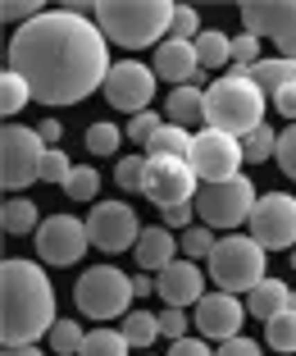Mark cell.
<instances>
[{
	"instance_id": "obj_26",
	"label": "cell",
	"mask_w": 296,
	"mask_h": 356,
	"mask_svg": "<svg viewBox=\"0 0 296 356\" xmlns=\"http://www.w3.org/2000/svg\"><path fill=\"white\" fill-rule=\"evenodd\" d=\"M128 352H132V347H128L123 329H92L78 356H128Z\"/></svg>"
},
{
	"instance_id": "obj_40",
	"label": "cell",
	"mask_w": 296,
	"mask_h": 356,
	"mask_svg": "<svg viewBox=\"0 0 296 356\" xmlns=\"http://www.w3.org/2000/svg\"><path fill=\"white\" fill-rule=\"evenodd\" d=\"M278 169H283L287 178H296V124L287 128V133H278Z\"/></svg>"
},
{
	"instance_id": "obj_34",
	"label": "cell",
	"mask_w": 296,
	"mask_h": 356,
	"mask_svg": "<svg viewBox=\"0 0 296 356\" xmlns=\"http://www.w3.org/2000/svg\"><path fill=\"white\" fill-rule=\"evenodd\" d=\"M123 137L128 133H119L114 124H92L87 128V151H92V156H114Z\"/></svg>"
},
{
	"instance_id": "obj_27",
	"label": "cell",
	"mask_w": 296,
	"mask_h": 356,
	"mask_svg": "<svg viewBox=\"0 0 296 356\" xmlns=\"http://www.w3.org/2000/svg\"><path fill=\"white\" fill-rule=\"evenodd\" d=\"M42 229V220H37V206H32L28 197H14V201H5V233H37Z\"/></svg>"
},
{
	"instance_id": "obj_48",
	"label": "cell",
	"mask_w": 296,
	"mask_h": 356,
	"mask_svg": "<svg viewBox=\"0 0 296 356\" xmlns=\"http://www.w3.org/2000/svg\"><path fill=\"white\" fill-rule=\"evenodd\" d=\"M132 288H137V297H150V293H159V283L150 279V274H137V279H132Z\"/></svg>"
},
{
	"instance_id": "obj_37",
	"label": "cell",
	"mask_w": 296,
	"mask_h": 356,
	"mask_svg": "<svg viewBox=\"0 0 296 356\" xmlns=\"http://www.w3.org/2000/svg\"><path fill=\"white\" fill-rule=\"evenodd\" d=\"M164 128V119L155 115V110H141V115L128 119V142H141V147H150V137Z\"/></svg>"
},
{
	"instance_id": "obj_32",
	"label": "cell",
	"mask_w": 296,
	"mask_h": 356,
	"mask_svg": "<svg viewBox=\"0 0 296 356\" xmlns=\"http://www.w3.org/2000/svg\"><path fill=\"white\" fill-rule=\"evenodd\" d=\"M64 192L73 201H92L96 192H101V174H96L92 165H73V174L64 178Z\"/></svg>"
},
{
	"instance_id": "obj_51",
	"label": "cell",
	"mask_w": 296,
	"mask_h": 356,
	"mask_svg": "<svg viewBox=\"0 0 296 356\" xmlns=\"http://www.w3.org/2000/svg\"><path fill=\"white\" fill-rule=\"evenodd\" d=\"M292 311H296V288H292Z\"/></svg>"
},
{
	"instance_id": "obj_10",
	"label": "cell",
	"mask_w": 296,
	"mask_h": 356,
	"mask_svg": "<svg viewBox=\"0 0 296 356\" xmlns=\"http://www.w3.org/2000/svg\"><path fill=\"white\" fill-rule=\"evenodd\" d=\"M187 165L196 169V178H201V183H223V178H237V169L246 165L242 137H228V133H214V128H201V133L191 137Z\"/></svg>"
},
{
	"instance_id": "obj_36",
	"label": "cell",
	"mask_w": 296,
	"mask_h": 356,
	"mask_svg": "<svg viewBox=\"0 0 296 356\" xmlns=\"http://www.w3.org/2000/svg\"><path fill=\"white\" fill-rule=\"evenodd\" d=\"M114 178H119L123 192H141V183H146V156H123L119 169H114Z\"/></svg>"
},
{
	"instance_id": "obj_25",
	"label": "cell",
	"mask_w": 296,
	"mask_h": 356,
	"mask_svg": "<svg viewBox=\"0 0 296 356\" xmlns=\"http://www.w3.org/2000/svg\"><path fill=\"white\" fill-rule=\"evenodd\" d=\"M123 338H128V347H155L159 315L155 311H128L123 315Z\"/></svg>"
},
{
	"instance_id": "obj_45",
	"label": "cell",
	"mask_w": 296,
	"mask_h": 356,
	"mask_svg": "<svg viewBox=\"0 0 296 356\" xmlns=\"http://www.w3.org/2000/svg\"><path fill=\"white\" fill-rule=\"evenodd\" d=\"M196 201H187V206H173V210H164V224H169V229H191V215H196Z\"/></svg>"
},
{
	"instance_id": "obj_44",
	"label": "cell",
	"mask_w": 296,
	"mask_h": 356,
	"mask_svg": "<svg viewBox=\"0 0 296 356\" xmlns=\"http://www.w3.org/2000/svg\"><path fill=\"white\" fill-rule=\"evenodd\" d=\"M169 356H214V352L201 343V338H178V343L169 347Z\"/></svg>"
},
{
	"instance_id": "obj_39",
	"label": "cell",
	"mask_w": 296,
	"mask_h": 356,
	"mask_svg": "<svg viewBox=\"0 0 296 356\" xmlns=\"http://www.w3.org/2000/svg\"><path fill=\"white\" fill-rule=\"evenodd\" d=\"M69 174H73V160H69V156H64V151H46V160H42V178H46V183H60V188H64V178H69Z\"/></svg>"
},
{
	"instance_id": "obj_22",
	"label": "cell",
	"mask_w": 296,
	"mask_h": 356,
	"mask_svg": "<svg viewBox=\"0 0 296 356\" xmlns=\"http://www.w3.org/2000/svg\"><path fill=\"white\" fill-rule=\"evenodd\" d=\"M251 78H255V87H260V92L274 101L278 92L296 87V60H283V55H278V60H260V64L251 69Z\"/></svg>"
},
{
	"instance_id": "obj_4",
	"label": "cell",
	"mask_w": 296,
	"mask_h": 356,
	"mask_svg": "<svg viewBox=\"0 0 296 356\" xmlns=\"http://www.w3.org/2000/svg\"><path fill=\"white\" fill-rule=\"evenodd\" d=\"M265 124V92L255 87L251 74H228L205 87V128L228 137H246Z\"/></svg>"
},
{
	"instance_id": "obj_5",
	"label": "cell",
	"mask_w": 296,
	"mask_h": 356,
	"mask_svg": "<svg viewBox=\"0 0 296 356\" xmlns=\"http://www.w3.org/2000/svg\"><path fill=\"white\" fill-rule=\"evenodd\" d=\"M265 247L251 233H228L219 238L210 256V283H219V293H255L265 283Z\"/></svg>"
},
{
	"instance_id": "obj_29",
	"label": "cell",
	"mask_w": 296,
	"mask_h": 356,
	"mask_svg": "<svg viewBox=\"0 0 296 356\" xmlns=\"http://www.w3.org/2000/svg\"><path fill=\"white\" fill-rule=\"evenodd\" d=\"M28 101H32V87L23 83V78L14 74V69H5V78H0V110H5V119L19 115V110H23Z\"/></svg>"
},
{
	"instance_id": "obj_17",
	"label": "cell",
	"mask_w": 296,
	"mask_h": 356,
	"mask_svg": "<svg viewBox=\"0 0 296 356\" xmlns=\"http://www.w3.org/2000/svg\"><path fill=\"white\" fill-rule=\"evenodd\" d=\"M155 283H159L164 306H178V311L201 306V297H205V274L196 270V261H187V256H178L164 274H155Z\"/></svg>"
},
{
	"instance_id": "obj_28",
	"label": "cell",
	"mask_w": 296,
	"mask_h": 356,
	"mask_svg": "<svg viewBox=\"0 0 296 356\" xmlns=\"http://www.w3.org/2000/svg\"><path fill=\"white\" fill-rule=\"evenodd\" d=\"M242 151H246V165H265L269 156H278V133L269 124H260L255 133L242 137Z\"/></svg>"
},
{
	"instance_id": "obj_8",
	"label": "cell",
	"mask_w": 296,
	"mask_h": 356,
	"mask_svg": "<svg viewBox=\"0 0 296 356\" xmlns=\"http://www.w3.org/2000/svg\"><path fill=\"white\" fill-rule=\"evenodd\" d=\"M46 142L37 128H23V124H5V133H0V156H5V165H0V183H5V192H23L28 183H37L42 178V160H46Z\"/></svg>"
},
{
	"instance_id": "obj_2",
	"label": "cell",
	"mask_w": 296,
	"mask_h": 356,
	"mask_svg": "<svg viewBox=\"0 0 296 356\" xmlns=\"http://www.w3.org/2000/svg\"><path fill=\"white\" fill-rule=\"evenodd\" d=\"M0 338L5 347H28L60 325L55 315V288L37 261H5L0 270Z\"/></svg>"
},
{
	"instance_id": "obj_42",
	"label": "cell",
	"mask_w": 296,
	"mask_h": 356,
	"mask_svg": "<svg viewBox=\"0 0 296 356\" xmlns=\"http://www.w3.org/2000/svg\"><path fill=\"white\" fill-rule=\"evenodd\" d=\"M42 5H37V0H10V5H5V19H14V23H32V19H42Z\"/></svg>"
},
{
	"instance_id": "obj_38",
	"label": "cell",
	"mask_w": 296,
	"mask_h": 356,
	"mask_svg": "<svg viewBox=\"0 0 296 356\" xmlns=\"http://www.w3.org/2000/svg\"><path fill=\"white\" fill-rule=\"evenodd\" d=\"M201 14L191 10V5H178V10H173V32L169 37H178V42H196V37H201Z\"/></svg>"
},
{
	"instance_id": "obj_11",
	"label": "cell",
	"mask_w": 296,
	"mask_h": 356,
	"mask_svg": "<svg viewBox=\"0 0 296 356\" xmlns=\"http://www.w3.org/2000/svg\"><path fill=\"white\" fill-rule=\"evenodd\" d=\"M101 96H105L114 110H123V115H141V110H150V101H155V69L141 64V60H119L114 69H110Z\"/></svg>"
},
{
	"instance_id": "obj_13",
	"label": "cell",
	"mask_w": 296,
	"mask_h": 356,
	"mask_svg": "<svg viewBox=\"0 0 296 356\" xmlns=\"http://www.w3.org/2000/svg\"><path fill=\"white\" fill-rule=\"evenodd\" d=\"M251 238L260 242L265 252L296 247V197H287V192H265V197L255 201Z\"/></svg>"
},
{
	"instance_id": "obj_1",
	"label": "cell",
	"mask_w": 296,
	"mask_h": 356,
	"mask_svg": "<svg viewBox=\"0 0 296 356\" xmlns=\"http://www.w3.org/2000/svg\"><path fill=\"white\" fill-rule=\"evenodd\" d=\"M10 69L32 87V101L73 105L101 92L114 64L96 19L73 10H46L10 37Z\"/></svg>"
},
{
	"instance_id": "obj_12",
	"label": "cell",
	"mask_w": 296,
	"mask_h": 356,
	"mask_svg": "<svg viewBox=\"0 0 296 356\" xmlns=\"http://www.w3.org/2000/svg\"><path fill=\"white\" fill-rule=\"evenodd\" d=\"M32 238H37V256L46 265H78L82 252L92 247V233L78 215H46Z\"/></svg>"
},
{
	"instance_id": "obj_49",
	"label": "cell",
	"mask_w": 296,
	"mask_h": 356,
	"mask_svg": "<svg viewBox=\"0 0 296 356\" xmlns=\"http://www.w3.org/2000/svg\"><path fill=\"white\" fill-rule=\"evenodd\" d=\"M5 356H46V352H37V343H28V347H5Z\"/></svg>"
},
{
	"instance_id": "obj_18",
	"label": "cell",
	"mask_w": 296,
	"mask_h": 356,
	"mask_svg": "<svg viewBox=\"0 0 296 356\" xmlns=\"http://www.w3.org/2000/svg\"><path fill=\"white\" fill-rule=\"evenodd\" d=\"M196 74H201L196 42L169 37V42L155 46V78H164V83H173V87H196Z\"/></svg>"
},
{
	"instance_id": "obj_31",
	"label": "cell",
	"mask_w": 296,
	"mask_h": 356,
	"mask_svg": "<svg viewBox=\"0 0 296 356\" xmlns=\"http://www.w3.org/2000/svg\"><path fill=\"white\" fill-rule=\"evenodd\" d=\"M265 338H269L274 352H296V311H283L278 320H269Z\"/></svg>"
},
{
	"instance_id": "obj_23",
	"label": "cell",
	"mask_w": 296,
	"mask_h": 356,
	"mask_svg": "<svg viewBox=\"0 0 296 356\" xmlns=\"http://www.w3.org/2000/svg\"><path fill=\"white\" fill-rule=\"evenodd\" d=\"M196 60H201V69H223V64H233V37L205 28L201 37H196Z\"/></svg>"
},
{
	"instance_id": "obj_24",
	"label": "cell",
	"mask_w": 296,
	"mask_h": 356,
	"mask_svg": "<svg viewBox=\"0 0 296 356\" xmlns=\"http://www.w3.org/2000/svg\"><path fill=\"white\" fill-rule=\"evenodd\" d=\"M191 128H178V124H164L155 137H150V156H178V160H187L191 156Z\"/></svg>"
},
{
	"instance_id": "obj_15",
	"label": "cell",
	"mask_w": 296,
	"mask_h": 356,
	"mask_svg": "<svg viewBox=\"0 0 296 356\" xmlns=\"http://www.w3.org/2000/svg\"><path fill=\"white\" fill-rule=\"evenodd\" d=\"M242 320H246V306L233 293H205L201 306H196V329L205 338H219V343L242 338Z\"/></svg>"
},
{
	"instance_id": "obj_3",
	"label": "cell",
	"mask_w": 296,
	"mask_h": 356,
	"mask_svg": "<svg viewBox=\"0 0 296 356\" xmlns=\"http://www.w3.org/2000/svg\"><path fill=\"white\" fill-rule=\"evenodd\" d=\"M173 10L178 5H169V0H101L92 19H96V28L105 32V42L141 51V46H155L159 37L169 42Z\"/></svg>"
},
{
	"instance_id": "obj_19",
	"label": "cell",
	"mask_w": 296,
	"mask_h": 356,
	"mask_svg": "<svg viewBox=\"0 0 296 356\" xmlns=\"http://www.w3.org/2000/svg\"><path fill=\"white\" fill-rule=\"evenodd\" d=\"M132 256H137V265H141L146 274H164V270H169V265L182 256V242H173L169 229H141Z\"/></svg>"
},
{
	"instance_id": "obj_14",
	"label": "cell",
	"mask_w": 296,
	"mask_h": 356,
	"mask_svg": "<svg viewBox=\"0 0 296 356\" xmlns=\"http://www.w3.org/2000/svg\"><path fill=\"white\" fill-rule=\"evenodd\" d=\"M87 233H92L96 252H128V247H137V238H141L137 210L123 206V201H101V206H92V215H87Z\"/></svg>"
},
{
	"instance_id": "obj_46",
	"label": "cell",
	"mask_w": 296,
	"mask_h": 356,
	"mask_svg": "<svg viewBox=\"0 0 296 356\" xmlns=\"http://www.w3.org/2000/svg\"><path fill=\"white\" fill-rule=\"evenodd\" d=\"M274 110H278V115H287V119L296 124V87H287V92L274 96Z\"/></svg>"
},
{
	"instance_id": "obj_33",
	"label": "cell",
	"mask_w": 296,
	"mask_h": 356,
	"mask_svg": "<svg viewBox=\"0 0 296 356\" xmlns=\"http://www.w3.org/2000/svg\"><path fill=\"white\" fill-rule=\"evenodd\" d=\"M214 247H219V238H214V229H205V224L182 233V256H187V261H210Z\"/></svg>"
},
{
	"instance_id": "obj_41",
	"label": "cell",
	"mask_w": 296,
	"mask_h": 356,
	"mask_svg": "<svg viewBox=\"0 0 296 356\" xmlns=\"http://www.w3.org/2000/svg\"><path fill=\"white\" fill-rule=\"evenodd\" d=\"M159 334L169 338V343L187 338V315H182L178 306H164V311H159Z\"/></svg>"
},
{
	"instance_id": "obj_21",
	"label": "cell",
	"mask_w": 296,
	"mask_h": 356,
	"mask_svg": "<svg viewBox=\"0 0 296 356\" xmlns=\"http://www.w3.org/2000/svg\"><path fill=\"white\" fill-rule=\"evenodd\" d=\"M205 119V87H173L169 101H164V124L191 128Z\"/></svg>"
},
{
	"instance_id": "obj_7",
	"label": "cell",
	"mask_w": 296,
	"mask_h": 356,
	"mask_svg": "<svg viewBox=\"0 0 296 356\" xmlns=\"http://www.w3.org/2000/svg\"><path fill=\"white\" fill-rule=\"evenodd\" d=\"M132 297H137L132 279L123 270H114V265H92L73 288V302L87 320H119Z\"/></svg>"
},
{
	"instance_id": "obj_16",
	"label": "cell",
	"mask_w": 296,
	"mask_h": 356,
	"mask_svg": "<svg viewBox=\"0 0 296 356\" xmlns=\"http://www.w3.org/2000/svg\"><path fill=\"white\" fill-rule=\"evenodd\" d=\"M242 23L251 37H260V42H283V37H292L296 32V0H251V5H242Z\"/></svg>"
},
{
	"instance_id": "obj_47",
	"label": "cell",
	"mask_w": 296,
	"mask_h": 356,
	"mask_svg": "<svg viewBox=\"0 0 296 356\" xmlns=\"http://www.w3.org/2000/svg\"><path fill=\"white\" fill-rule=\"evenodd\" d=\"M37 133H42V142L51 147V142H60V133H64V128H60V119H46V124L37 128Z\"/></svg>"
},
{
	"instance_id": "obj_20",
	"label": "cell",
	"mask_w": 296,
	"mask_h": 356,
	"mask_svg": "<svg viewBox=\"0 0 296 356\" xmlns=\"http://www.w3.org/2000/svg\"><path fill=\"white\" fill-rule=\"evenodd\" d=\"M283 311H292V288L278 279H265L255 293H246V315H255V320H278Z\"/></svg>"
},
{
	"instance_id": "obj_30",
	"label": "cell",
	"mask_w": 296,
	"mask_h": 356,
	"mask_svg": "<svg viewBox=\"0 0 296 356\" xmlns=\"http://www.w3.org/2000/svg\"><path fill=\"white\" fill-rule=\"evenodd\" d=\"M82 343H87V334H82L78 320H60V325L51 329V352L55 356H78V352H82Z\"/></svg>"
},
{
	"instance_id": "obj_6",
	"label": "cell",
	"mask_w": 296,
	"mask_h": 356,
	"mask_svg": "<svg viewBox=\"0 0 296 356\" xmlns=\"http://www.w3.org/2000/svg\"><path fill=\"white\" fill-rule=\"evenodd\" d=\"M255 183L246 174L237 178H223V183H201V192H196V215H201L205 229H242V224H251L255 215Z\"/></svg>"
},
{
	"instance_id": "obj_9",
	"label": "cell",
	"mask_w": 296,
	"mask_h": 356,
	"mask_svg": "<svg viewBox=\"0 0 296 356\" xmlns=\"http://www.w3.org/2000/svg\"><path fill=\"white\" fill-rule=\"evenodd\" d=\"M141 192H146L159 210H173V206L196 201L201 178H196V169H191L187 160H178V156H146V183H141Z\"/></svg>"
},
{
	"instance_id": "obj_43",
	"label": "cell",
	"mask_w": 296,
	"mask_h": 356,
	"mask_svg": "<svg viewBox=\"0 0 296 356\" xmlns=\"http://www.w3.org/2000/svg\"><path fill=\"white\" fill-rule=\"evenodd\" d=\"M214 356H260V343H251V338H228V343H219Z\"/></svg>"
},
{
	"instance_id": "obj_35",
	"label": "cell",
	"mask_w": 296,
	"mask_h": 356,
	"mask_svg": "<svg viewBox=\"0 0 296 356\" xmlns=\"http://www.w3.org/2000/svg\"><path fill=\"white\" fill-rule=\"evenodd\" d=\"M255 64H260V37H251V32H242V37H233V74H251Z\"/></svg>"
},
{
	"instance_id": "obj_50",
	"label": "cell",
	"mask_w": 296,
	"mask_h": 356,
	"mask_svg": "<svg viewBox=\"0 0 296 356\" xmlns=\"http://www.w3.org/2000/svg\"><path fill=\"white\" fill-rule=\"evenodd\" d=\"M292 270H296V247H292Z\"/></svg>"
}]
</instances>
